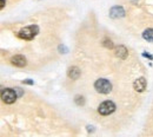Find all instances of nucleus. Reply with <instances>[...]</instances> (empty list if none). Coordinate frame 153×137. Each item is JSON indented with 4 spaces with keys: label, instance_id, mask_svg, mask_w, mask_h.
Returning <instances> with one entry per match:
<instances>
[{
    "label": "nucleus",
    "instance_id": "14",
    "mask_svg": "<svg viewBox=\"0 0 153 137\" xmlns=\"http://www.w3.org/2000/svg\"><path fill=\"white\" fill-rule=\"evenodd\" d=\"M143 56H144V57H147V58H150V59H153V56L149 55V53H143Z\"/></svg>",
    "mask_w": 153,
    "mask_h": 137
},
{
    "label": "nucleus",
    "instance_id": "4",
    "mask_svg": "<svg viewBox=\"0 0 153 137\" xmlns=\"http://www.w3.org/2000/svg\"><path fill=\"white\" fill-rule=\"evenodd\" d=\"M1 98H2L4 103L12 104V103H14L17 100L18 95H17L14 89H4L2 92H1Z\"/></svg>",
    "mask_w": 153,
    "mask_h": 137
},
{
    "label": "nucleus",
    "instance_id": "6",
    "mask_svg": "<svg viewBox=\"0 0 153 137\" xmlns=\"http://www.w3.org/2000/svg\"><path fill=\"white\" fill-rule=\"evenodd\" d=\"M125 16V11L121 6H113L110 10V17L111 18H123Z\"/></svg>",
    "mask_w": 153,
    "mask_h": 137
},
{
    "label": "nucleus",
    "instance_id": "3",
    "mask_svg": "<svg viewBox=\"0 0 153 137\" xmlns=\"http://www.w3.org/2000/svg\"><path fill=\"white\" fill-rule=\"evenodd\" d=\"M115 111V104L112 100H105L102 102L99 106H98V112L102 116H107L111 115L112 112Z\"/></svg>",
    "mask_w": 153,
    "mask_h": 137
},
{
    "label": "nucleus",
    "instance_id": "1",
    "mask_svg": "<svg viewBox=\"0 0 153 137\" xmlns=\"http://www.w3.org/2000/svg\"><path fill=\"white\" fill-rule=\"evenodd\" d=\"M39 32V27L37 25H31V26H27V27H24L22 30H20L19 33H18V37L21 39L25 40H31L33 39Z\"/></svg>",
    "mask_w": 153,
    "mask_h": 137
},
{
    "label": "nucleus",
    "instance_id": "7",
    "mask_svg": "<svg viewBox=\"0 0 153 137\" xmlns=\"http://www.w3.org/2000/svg\"><path fill=\"white\" fill-rule=\"evenodd\" d=\"M11 63H12L13 65L18 66V67H24V66H26V64H27L26 58H25L24 56H21V55H17V56L12 57V58H11Z\"/></svg>",
    "mask_w": 153,
    "mask_h": 137
},
{
    "label": "nucleus",
    "instance_id": "15",
    "mask_svg": "<svg viewBox=\"0 0 153 137\" xmlns=\"http://www.w3.org/2000/svg\"><path fill=\"white\" fill-rule=\"evenodd\" d=\"M5 6V0H1V8H4Z\"/></svg>",
    "mask_w": 153,
    "mask_h": 137
},
{
    "label": "nucleus",
    "instance_id": "11",
    "mask_svg": "<svg viewBox=\"0 0 153 137\" xmlns=\"http://www.w3.org/2000/svg\"><path fill=\"white\" fill-rule=\"evenodd\" d=\"M76 103L78 105H82L84 103H85V98L82 97V96H76Z\"/></svg>",
    "mask_w": 153,
    "mask_h": 137
},
{
    "label": "nucleus",
    "instance_id": "9",
    "mask_svg": "<svg viewBox=\"0 0 153 137\" xmlns=\"http://www.w3.org/2000/svg\"><path fill=\"white\" fill-rule=\"evenodd\" d=\"M115 55H117V57H119V58L125 59L127 57V50H126V47H125V46H119V47H117Z\"/></svg>",
    "mask_w": 153,
    "mask_h": 137
},
{
    "label": "nucleus",
    "instance_id": "13",
    "mask_svg": "<svg viewBox=\"0 0 153 137\" xmlns=\"http://www.w3.org/2000/svg\"><path fill=\"white\" fill-rule=\"evenodd\" d=\"M14 90H16V92H18V96H21V95H22V91H20L21 89L17 88V89H14Z\"/></svg>",
    "mask_w": 153,
    "mask_h": 137
},
{
    "label": "nucleus",
    "instance_id": "5",
    "mask_svg": "<svg viewBox=\"0 0 153 137\" xmlns=\"http://www.w3.org/2000/svg\"><path fill=\"white\" fill-rule=\"evenodd\" d=\"M147 86V83H146V79L144 77H140V78L135 79L133 83V88L137 92H143Z\"/></svg>",
    "mask_w": 153,
    "mask_h": 137
},
{
    "label": "nucleus",
    "instance_id": "2",
    "mask_svg": "<svg viewBox=\"0 0 153 137\" xmlns=\"http://www.w3.org/2000/svg\"><path fill=\"white\" fill-rule=\"evenodd\" d=\"M94 88H96V90L99 94H105V95H106V94H110V92H111V90H112V84H111V82L107 80V79L99 78L96 83H94Z\"/></svg>",
    "mask_w": 153,
    "mask_h": 137
},
{
    "label": "nucleus",
    "instance_id": "8",
    "mask_svg": "<svg viewBox=\"0 0 153 137\" xmlns=\"http://www.w3.org/2000/svg\"><path fill=\"white\" fill-rule=\"evenodd\" d=\"M80 73H81V71L76 66H72V67L68 69V77L72 79V80H76V79L80 77Z\"/></svg>",
    "mask_w": 153,
    "mask_h": 137
},
{
    "label": "nucleus",
    "instance_id": "12",
    "mask_svg": "<svg viewBox=\"0 0 153 137\" xmlns=\"http://www.w3.org/2000/svg\"><path fill=\"white\" fill-rule=\"evenodd\" d=\"M22 83H24V84H27V85H33V84H34L31 79H25V80H22Z\"/></svg>",
    "mask_w": 153,
    "mask_h": 137
},
{
    "label": "nucleus",
    "instance_id": "10",
    "mask_svg": "<svg viewBox=\"0 0 153 137\" xmlns=\"http://www.w3.org/2000/svg\"><path fill=\"white\" fill-rule=\"evenodd\" d=\"M143 38L150 43H153V28H147L143 33Z\"/></svg>",
    "mask_w": 153,
    "mask_h": 137
}]
</instances>
